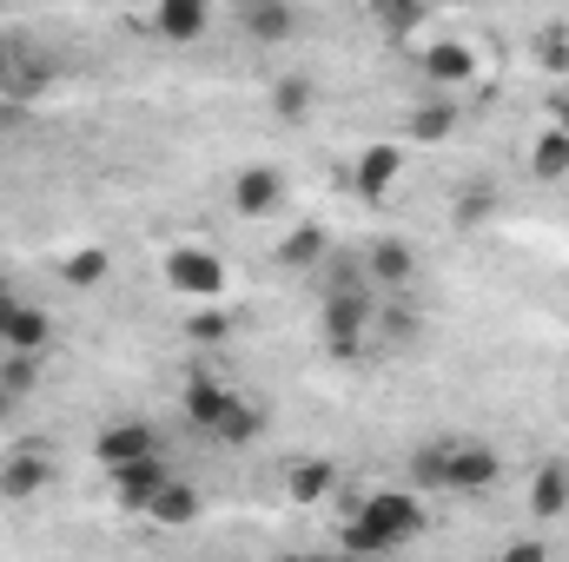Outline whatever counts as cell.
<instances>
[{"mask_svg":"<svg viewBox=\"0 0 569 562\" xmlns=\"http://www.w3.org/2000/svg\"><path fill=\"white\" fill-rule=\"evenodd\" d=\"M430 530L425 516V496L418 490H378V496H365L351 516H345V556L371 562V556H391V550H411L418 536Z\"/></svg>","mask_w":569,"mask_h":562,"instance_id":"6da1fadb","label":"cell"},{"mask_svg":"<svg viewBox=\"0 0 569 562\" xmlns=\"http://www.w3.org/2000/svg\"><path fill=\"white\" fill-rule=\"evenodd\" d=\"M378 324V291L371 284H351V291H325V351L331 358H358L365 351V331Z\"/></svg>","mask_w":569,"mask_h":562,"instance_id":"7a4b0ae2","label":"cell"},{"mask_svg":"<svg viewBox=\"0 0 569 562\" xmlns=\"http://www.w3.org/2000/svg\"><path fill=\"white\" fill-rule=\"evenodd\" d=\"M503 483V450L477 436H443V496H483Z\"/></svg>","mask_w":569,"mask_h":562,"instance_id":"3957f363","label":"cell"},{"mask_svg":"<svg viewBox=\"0 0 569 562\" xmlns=\"http://www.w3.org/2000/svg\"><path fill=\"white\" fill-rule=\"evenodd\" d=\"M166 284L186 291V298H199V304H212V298L226 291V265H219V252H206V245H172V252H166Z\"/></svg>","mask_w":569,"mask_h":562,"instance_id":"277c9868","label":"cell"},{"mask_svg":"<svg viewBox=\"0 0 569 562\" xmlns=\"http://www.w3.org/2000/svg\"><path fill=\"white\" fill-rule=\"evenodd\" d=\"M284 205H291V179L279 165H246L232 179V212L239 219H279Z\"/></svg>","mask_w":569,"mask_h":562,"instance_id":"5b68a950","label":"cell"},{"mask_svg":"<svg viewBox=\"0 0 569 562\" xmlns=\"http://www.w3.org/2000/svg\"><path fill=\"white\" fill-rule=\"evenodd\" d=\"M107 476H113V503H120L127 516H146V510L159 503V490H166L179 470H172L166 456H140V463H127V470H107Z\"/></svg>","mask_w":569,"mask_h":562,"instance_id":"8992f818","label":"cell"},{"mask_svg":"<svg viewBox=\"0 0 569 562\" xmlns=\"http://www.w3.org/2000/svg\"><path fill=\"white\" fill-rule=\"evenodd\" d=\"M53 344V311L33 304V298H13L7 304V324H0V351L7 358H40Z\"/></svg>","mask_w":569,"mask_h":562,"instance_id":"52a82bcc","label":"cell"},{"mask_svg":"<svg viewBox=\"0 0 569 562\" xmlns=\"http://www.w3.org/2000/svg\"><path fill=\"white\" fill-rule=\"evenodd\" d=\"M93 456H100L107 470H127V463H140V456H159V430L146 418H113L93 436Z\"/></svg>","mask_w":569,"mask_h":562,"instance_id":"ba28073f","label":"cell"},{"mask_svg":"<svg viewBox=\"0 0 569 562\" xmlns=\"http://www.w3.org/2000/svg\"><path fill=\"white\" fill-rule=\"evenodd\" d=\"M47 483H53V456H47L40 443H20V450L0 456V496H7V503H27V496H40Z\"/></svg>","mask_w":569,"mask_h":562,"instance_id":"9c48e42d","label":"cell"},{"mask_svg":"<svg viewBox=\"0 0 569 562\" xmlns=\"http://www.w3.org/2000/svg\"><path fill=\"white\" fill-rule=\"evenodd\" d=\"M232 398H239V391H232L226 378L192 371V378H186V391H179V411H186V423H192V430H206V436H212V430H219V418L232 411Z\"/></svg>","mask_w":569,"mask_h":562,"instance_id":"30bf717a","label":"cell"},{"mask_svg":"<svg viewBox=\"0 0 569 562\" xmlns=\"http://www.w3.org/2000/svg\"><path fill=\"white\" fill-rule=\"evenodd\" d=\"M398 179H405V152H398V145H365L358 165H351V192H358L365 205H385Z\"/></svg>","mask_w":569,"mask_h":562,"instance_id":"8fae6325","label":"cell"},{"mask_svg":"<svg viewBox=\"0 0 569 562\" xmlns=\"http://www.w3.org/2000/svg\"><path fill=\"white\" fill-rule=\"evenodd\" d=\"M365 279H371L378 298H385V291H405V284L418 279V245H411V239H378V245L365 252Z\"/></svg>","mask_w":569,"mask_h":562,"instance_id":"7c38bea8","label":"cell"},{"mask_svg":"<svg viewBox=\"0 0 569 562\" xmlns=\"http://www.w3.org/2000/svg\"><path fill=\"white\" fill-rule=\"evenodd\" d=\"M338 483H345V476H338V463H331V456H298V463L284 470V496H291V503H305V510H311V503H325V496H338Z\"/></svg>","mask_w":569,"mask_h":562,"instance_id":"4fadbf2b","label":"cell"},{"mask_svg":"<svg viewBox=\"0 0 569 562\" xmlns=\"http://www.w3.org/2000/svg\"><path fill=\"white\" fill-rule=\"evenodd\" d=\"M272 259H279L284 272H318V265H331V232L325 225H291Z\"/></svg>","mask_w":569,"mask_h":562,"instance_id":"5bb4252c","label":"cell"},{"mask_svg":"<svg viewBox=\"0 0 569 562\" xmlns=\"http://www.w3.org/2000/svg\"><path fill=\"white\" fill-rule=\"evenodd\" d=\"M239 27H246L259 47H284V40L298 33V13H291L284 0H246V7H239Z\"/></svg>","mask_w":569,"mask_h":562,"instance_id":"9a60e30c","label":"cell"},{"mask_svg":"<svg viewBox=\"0 0 569 562\" xmlns=\"http://www.w3.org/2000/svg\"><path fill=\"white\" fill-rule=\"evenodd\" d=\"M425 80L430 87H463V80H477V53H470L463 40H430L425 47Z\"/></svg>","mask_w":569,"mask_h":562,"instance_id":"2e32d148","label":"cell"},{"mask_svg":"<svg viewBox=\"0 0 569 562\" xmlns=\"http://www.w3.org/2000/svg\"><path fill=\"white\" fill-rule=\"evenodd\" d=\"M206 27H212L206 0H166V7L152 13V33H159V40H172V47H192Z\"/></svg>","mask_w":569,"mask_h":562,"instance_id":"e0dca14e","label":"cell"},{"mask_svg":"<svg viewBox=\"0 0 569 562\" xmlns=\"http://www.w3.org/2000/svg\"><path fill=\"white\" fill-rule=\"evenodd\" d=\"M146 516H152L159 530H186V523H199V483H192V476H172Z\"/></svg>","mask_w":569,"mask_h":562,"instance_id":"ac0fdd59","label":"cell"},{"mask_svg":"<svg viewBox=\"0 0 569 562\" xmlns=\"http://www.w3.org/2000/svg\"><path fill=\"white\" fill-rule=\"evenodd\" d=\"M563 510H569V463H543L530 476V516L537 523H557Z\"/></svg>","mask_w":569,"mask_h":562,"instance_id":"d6986e66","label":"cell"},{"mask_svg":"<svg viewBox=\"0 0 569 562\" xmlns=\"http://www.w3.org/2000/svg\"><path fill=\"white\" fill-rule=\"evenodd\" d=\"M418 331H425V311H418V304H405V298H378V338H385L391 351H405Z\"/></svg>","mask_w":569,"mask_h":562,"instance_id":"ffe728a7","label":"cell"},{"mask_svg":"<svg viewBox=\"0 0 569 562\" xmlns=\"http://www.w3.org/2000/svg\"><path fill=\"white\" fill-rule=\"evenodd\" d=\"M219 443H232V450H246V443H259L266 436V404H252V398H232V411L219 418V430H212Z\"/></svg>","mask_w":569,"mask_h":562,"instance_id":"44dd1931","label":"cell"},{"mask_svg":"<svg viewBox=\"0 0 569 562\" xmlns=\"http://www.w3.org/2000/svg\"><path fill=\"white\" fill-rule=\"evenodd\" d=\"M457 120H463V107H450V93H443V100H425V107L411 113V140L443 145L450 133H457Z\"/></svg>","mask_w":569,"mask_h":562,"instance_id":"7402d4cb","label":"cell"},{"mask_svg":"<svg viewBox=\"0 0 569 562\" xmlns=\"http://www.w3.org/2000/svg\"><path fill=\"white\" fill-rule=\"evenodd\" d=\"M530 172H537V179H550V185L569 179V140L557 133V127H543V133L530 140Z\"/></svg>","mask_w":569,"mask_h":562,"instance_id":"603a6c76","label":"cell"},{"mask_svg":"<svg viewBox=\"0 0 569 562\" xmlns=\"http://www.w3.org/2000/svg\"><path fill=\"white\" fill-rule=\"evenodd\" d=\"M405 476H411L405 490H418V496H425V490H443V436H430V443H418V450H411Z\"/></svg>","mask_w":569,"mask_h":562,"instance_id":"cb8c5ba5","label":"cell"},{"mask_svg":"<svg viewBox=\"0 0 569 562\" xmlns=\"http://www.w3.org/2000/svg\"><path fill=\"white\" fill-rule=\"evenodd\" d=\"M311 100H318V87H311L305 73L272 80V113H279V120H305V113H311Z\"/></svg>","mask_w":569,"mask_h":562,"instance_id":"d4e9b609","label":"cell"},{"mask_svg":"<svg viewBox=\"0 0 569 562\" xmlns=\"http://www.w3.org/2000/svg\"><path fill=\"white\" fill-rule=\"evenodd\" d=\"M60 279L73 284V291L100 284V279H107V252H100V245H80V252H67V259H60Z\"/></svg>","mask_w":569,"mask_h":562,"instance_id":"484cf974","label":"cell"},{"mask_svg":"<svg viewBox=\"0 0 569 562\" xmlns=\"http://www.w3.org/2000/svg\"><path fill=\"white\" fill-rule=\"evenodd\" d=\"M186 338H192V344H232V318L206 304V311H192V318H186Z\"/></svg>","mask_w":569,"mask_h":562,"instance_id":"4316f807","label":"cell"},{"mask_svg":"<svg viewBox=\"0 0 569 562\" xmlns=\"http://www.w3.org/2000/svg\"><path fill=\"white\" fill-rule=\"evenodd\" d=\"M425 7H378V27H385V40H411V33H425Z\"/></svg>","mask_w":569,"mask_h":562,"instance_id":"83f0119b","label":"cell"},{"mask_svg":"<svg viewBox=\"0 0 569 562\" xmlns=\"http://www.w3.org/2000/svg\"><path fill=\"white\" fill-rule=\"evenodd\" d=\"M0 384H7L13 398L40 391V358H0Z\"/></svg>","mask_w":569,"mask_h":562,"instance_id":"f1b7e54d","label":"cell"},{"mask_svg":"<svg viewBox=\"0 0 569 562\" xmlns=\"http://www.w3.org/2000/svg\"><path fill=\"white\" fill-rule=\"evenodd\" d=\"M537 67L543 73H569V33L563 27H543L537 33Z\"/></svg>","mask_w":569,"mask_h":562,"instance_id":"f546056e","label":"cell"},{"mask_svg":"<svg viewBox=\"0 0 569 562\" xmlns=\"http://www.w3.org/2000/svg\"><path fill=\"white\" fill-rule=\"evenodd\" d=\"M490 212H497V199H490V192H483V185H477V192H463V199H457V219H463V225H477V219H490Z\"/></svg>","mask_w":569,"mask_h":562,"instance_id":"4dcf8cb0","label":"cell"},{"mask_svg":"<svg viewBox=\"0 0 569 562\" xmlns=\"http://www.w3.org/2000/svg\"><path fill=\"white\" fill-rule=\"evenodd\" d=\"M497 562H550V543H537V536H530V543H510Z\"/></svg>","mask_w":569,"mask_h":562,"instance_id":"1f68e13d","label":"cell"},{"mask_svg":"<svg viewBox=\"0 0 569 562\" xmlns=\"http://www.w3.org/2000/svg\"><path fill=\"white\" fill-rule=\"evenodd\" d=\"M550 127L569 140V93H550Z\"/></svg>","mask_w":569,"mask_h":562,"instance_id":"d6a6232c","label":"cell"},{"mask_svg":"<svg viewBox=\"0 0 569 562\" xmlns=\"http://www.w3.org/2000/svg\"><path fill=\"white\" fill-rule=\"evenodd\" d=\"M13 411H20V398H13V391L0 384V423H13Z\"/></svg>","mask_w":569,"mask_h":562,"instance_id":"836d02e7","label":"cell"},{"mask_svg":"<svg viewBox=\"0 0 569 562\" xmlns=\"http://www.w3.org/2000/svg\"><path fill=\"white\" fill-rule=\"evenodd\" d=\"M7 60H13V47H7V40H0V73H7Z\"/></svg>","mask_w":569,"mask_h":562,"instance_id":"e575fe53","label":"cell"},{"mask_svg":"<svg viewBox=\"0 0 569 562\" xmlns=\"http://www.w3.org/2000/svg\"><path fill=\"white\" fill-rule=\"evenodd\" d=\"M7 304H13V298H7V291H0V324H7Z\"/></svg>","mask_w":569,"mask_h":562,"instance_id":"d590c367","label":"cell"},{"mask_svg":"<svg viewBox=\"0 0 569 562\" xmlns=\"http://www.w3.org/2000/svg\"><path fill=\"white\" fill-rule=\"evenodd\" d=\"M318 562H358V556H318Z\"/></svg>","mask_w":569,"mask_h":562,"instance_id":"8d00e7d4","label":"cell"},{"mask_svg":"<svg viewBox=\"0 0 569 562\" xmlns=\"http://www.w3.org/2000/svg\"><path fill=\"white\" fill-rule=\"evenodd\" d=\"M279 562H318V556H279Z\"/></svg>","mask_w":569,"mask_h":562,"instance_id":"74e56055","label":"cell"}]
</instances>
